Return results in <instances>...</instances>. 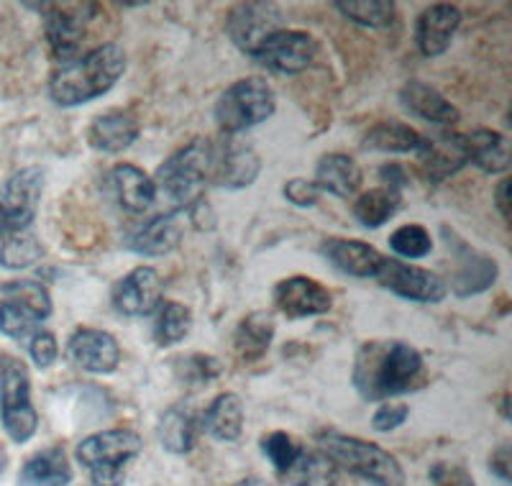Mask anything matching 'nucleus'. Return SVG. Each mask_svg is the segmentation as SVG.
Here are the masks:
<instances>
[{"mask_svg":"<svg viewBox=\"0 0 512 486\" xmlns=\"http://www.w3.org/2000/svg\"><path fill=\"white\" fill-rule=\"evenodd\" d=\"M390 249L402 259H423L433 251V236L420 223H408V226H400L392 233Z\"/></svg>","mask_w":512,"mask_h":486,"instance_id":"obj_39","label":"nucleus"},{"mask_svg":"<svg viewBox=\"0 0 512 486\" xmlns=\"http://www.w3.org/2000/svg\"><path fill=\"white\" fill-rule=\"evenodd\" d=\"M44 195V169L26 167L0 185V241L29 231Z\"/></svg>","mask_w":512,"mask_h":486,"instance_id":"obj_8","label":"nucleus"},{"mask_svg":"<svg viewBox=\"0 0 512 486\" xmlns=\"http://www.w3.org/2000/svg\"><path fill=\"white\" fill-rule=\"evenodd\" d=\"M318 54V44L308 31L282 29L264 41V47L251 59L262 64L264 70L274 75H300L313 64Z\"/></svg>","mask_w":512,"mask_h":486,"instance_id":"obj_14","label":"nucleus"},{"mask_svg":"<svg viewBox=\"0 0 512 486\" xmlns=\"http://www.w3.org/2000/svg\"><path fill=\"white\" fill-rule=\"evenodd\" d=\"M495 208L497 213L502 215V220H510V180L507 177H502L500 182H497V190H495Z\"/></svg>","mask_w":512,"mask_h":486,"instance_id":"obj_49","label":"nucleus"},{"mask_svg":"<svg viewBox=\"0 0 512 486\" xmlns=\"http://www.w3.org/2000/svg\"><path fill=\"white\" fill-rule=\"evenodd\" d=\"M98 11V6H49L44 13V31H47V44L49 52L57 62L70 64L77 59L85 34H88V26L93 21V16Z\"/></svg>","mask_w":512,"mask_h":486,"instance_id":"obj_11","label":"nucleus"},{"mask_svg":"<svg viewBox=\"0 0 512 486\" xmlns=\"http://www.w3.org/2000/svg\"><path fill=\"white\" fill-rule=\"evenodd\" d=\"M315 443L320 456L328 458L338 471H349L374 486H405V471L400 461L377 443L336 430L318 433Z\"/></svg>","mask_w":512,"mask_h":486,"instance_id":"obj_4","label":"nucleus"},{"mask_svg":"<svg viewBox=\"0 0 512 486\" xmlns=\"http://www.w3.org/2000/svg\"><path fill=\"white\" fill-rule=\"evenodd\" d=\"M139 433L128 428L100 430L82 438L75 448L77 463L90 474L93 486H123L128 463L141 453Z\"/></svg>","mask_w":512,"mask_h":486,"instance_id":"obj_5","label":"nucleus"},{"mask_svg":"<svg viewBox=\"0 0 512 486\" xmlns=\"http://www.w3.org/2000/svg\"><path fill=\"white\" fill-rule=\"evenodd\" d=\"M262 172V159L254 146L244 144L236 136H223L218 144H213L210 154V174L208 182L223 190H244L251 187Z\"/></svg>","mask_w":512,"mask_h":486,"instance_id":"obj_10","label":"nucleus"},{"mask_svg":"<svg viewBox=\"0 0 512 486\" xmlns=\"http://www.w3.org/2000/svg\"><path fill=\"white\" fill-rule=\"evenodd\" d=\"M139 118L131 110H105L90 123L88 144L100 154H123L139 141Z\"/></svg>","mask_w":512,"mask_h":486,"instance_id":"obj_21","label":"nucleus"},{"mask_svg":"<svg viewBox=\"0 0 512 486\" xmlns=\"http://www.w3.org/2000/svg\"><path fill=\"white\" fill-rule=\"evenodd\" d=\"M192 328V310L182 302H162L154 313V341L159 346H177Z\"/></svg>","mask_w":512,"mask_h":486,"instance_id":"obj_33","label":"nucleus"},{"mask_svg":"<svg viewBox=\"0 0 512 486\" xmlns=\"http://www.w3.org/2000/svg\"><path fill=\"white\" fill-rule=\"evenodd\" d=\"M198 417L195 412L187 410V407L175 405L162 412L157 425L159 443H162L164 451L175 453V456H185L195 448V440H198Z\"/></svg>","mask_w":512,"mask_h":486,"instance_id":"obj_28","label":"nucleus"},{"mask_svg":"<svg viewBox=\"0 0 512 486\" xmlns=\"http://www.w3.org/2000/svg\"><path fill=\"white\" fill-rule=\"evenodd\" d=\"M67 356L88 374H113L121 364V346L108 330L77 328L67 341Z\"/></svg>","mask_w":512,"mask_h":486,"instance_id":"obj_17","label":"nucleus"},{"mask_svg":"<svg viewBox=\"0 0 512 486\" xmlns=\"http://www.w3.org/2000/svg\"><path fill=\"white\" fill-rule=\"evenodd\" d=\"M175 371L185 384H210L223 374V364L208 353H192L187 359H177Z\"/></svg>","mask_w":512,"mask_h":486,"instance_id":"obj_41","label":"nucleus"},{"mask_svg":"<svg viewBox=\"0 0 512 486\" xmlns=\"http://www.w3.org/2000/svg\"><path fill=\"white\" fill-rule=\"evenodd\" d=\"M402 205V192L395 190V187L379 185L372 187V190L361 192L354 200V218L359 220V226L369 228H382L392 215L400 210Z\"/></svg>","mask_w":512,"mask_h":486,"instance_id":"obj_32","label":"nucleus"},{"mask_svg":"<svg viewBox=\"0 0 512 486\" xmlns=\"http://www.w3.org/2000/svg\"><path fill=\"white\" fill-rule=\"evenodd\" d=\"M274 315L267 310H254L239 323L233 333V348L244 361H259L274 341Z\"/></svg>","mask_w":512,"mask_h":486,"instance_id":"obj_29","label":"nucleus"},{"mask_svg":"<svg viewBox=\"0 0 512 486\" xmlns=\"http://www.w3.org/2000/svg\"><path fill=\"white\" fill-rule=\"evenodd\" d=\"M374 279L382 284L384 290H390L392 295L402 297V300L436 305V302L446 300L448 295L446 282L436 272L418 267V264H408L402 259H384L382 269Z\"/></svg>","mask_w":512,"mask_h":486,"instance_id":"obj_12","label":"nucleus"},{"mask_svg":"<svg viewBox=\"0 0 512 486\" xmlns=\"http://www.w3.org/2000/svg\"><path fill=\"white\" fill-rule=\"evenodd\" d=\"M72 481V463L62 446H52L31 456L21 469V486H67Z\"/></svg>","mask_w":512,"mask_h":486,"instance_id":"obj_27","label":"nucleus"},{"mask_svg":"<svg viewBox=\"0 0 512 486\" xmlns=\"http://www.w3.org/2000/svg\"><path fill=\"white\" fill-rule=\"evenodd\" d=\"M489 469H492L495 476H500L505 484L510 481V446H507V443H502V446L492 453V458H489Z\"/></svg>","mask_w":512,"mask_h":486,"instance_id":"obj_47","label":"nucleus"},{"mask_svg":"<svg viewBox=\"0 0 512 486\" xmlns=\"http://www.w3.org/2000/svg\"><path fill=\"white\" fill-rule=\"evenodd\" d=\"M41 323H44V320H41L31 307H26L24 302L8 300V297H3V302H0V333H3V336L24 343L34 336Z\"/></svg>","mask_w":512,"mask_h":486,"instance_id":"obj_37","label":"nucleus"},{"mask_svg":"<svg viewBox=\"0 0 512 486\" xmlns=\"http://www.w3.org/2000/svg\"><path fill=\"white\" fill-rule=\"evenodd\" d=\"M285 476L292 486H344L341 471L320 453L303 451Z\"/></svg>","mask_w":512,"mask_h":486,"instance_id":"obj_34","label":"nucleus"},{"mask_svg":"<svg viewBox=\"0 0 512 486\" xmlns=\"http://www.w3.org/2000/svg\"><path fill=\"white\" fill-rule=\"evenodd\" d=\"M400 103L408 113L428 123H436V126H451V123L459 121V108L451 100L443 98L436 87L425 85L420 80H410L402 85Z\"/></svg>","mask_w":512,"mask_h":486,"instance_id":"obj_25","label":"nucleus"},{"mask_svg":"<svg viewBox=\"0 0 512 486\" xmlns=\"http://www.w3.org/2000/svg\"><path fill=\"white\" fill-rule=\"evenodd\" d=\"M320 256L341 274H349V277L356 279H374L382 269L384 259H387V256L374 249L372 243L336 236L320 243Z\"/></svg>","mask_w":512,"mask_h":486,"instance_id":"obj_19","label":"nucleus"},{"mask_svg":"<svg viewBox=\"0 0 512 486\" xmlns=\"http://www.w3.org/2000/svg\"><path fill=\"white\" fill-rule=\"evenodd\" d=\"M274 305L282 315H287L290 320H303V318H315V315H326L333 307V295L328 287H323L320 282H315L313 277H297L282 279L272 292Z\"/></svg>","mask_w":512,"mask_h":486,"instance_id":"obj_18","label":"nucleus"},{"mask_svg":"<svg viewBox=\"0 0 512 486\" xmlns=\"http://www.w3.org/2000/svg\"><path fill=\"white\" fill-rule=\"evenodd\" d=\"M116 313L126 318H146L162 305V279L154 267H136L118 279L111 290Z\"/></svg>","mask_w":512,"mask_h":486,"instance_id":"obj_15","label":"nucleus"},{"mask_svg":"<svg viewBox=\"0 0 512 486\" xmlns=\"http://www.w3.org/2000/svg\"><path fill=\"white\" fill-rule=\"evenodd\" d=\"M336 8L364 29H387L397 16V6L390 0H336Z\"/></svg>","mask_w":512,"mask_h":486,"instance_id":"obj_35","label":"nucleus"},{"mask_svg":"<svg viewBox=\"0 0 512 486\" xmlns=\"http://www.w3.org/2000/svg\"><path fill=\"white\" fill-rule=\"evenodd\" d=\"M408 415L410 407L405 402H382L372 417V428L377 433H392V430H397L408 420Z\"/></svg>","mask_w":512,"mask_h":486,"instance_id":"obj_44","label":"nucleus"},{"mask_svg":"<svg viewBox=\"0 0 512 486\" xmlns=\"http://www.w3.org/2000/svg\"><path fill=\"white\" fill-rule=\"evenodd\" d=\"M182 228L172 213H159L123 238V246L139 256H167L180 246Z\"/></svg>","mask_w":512,"mask_h":486,"instance_id":"obj_22","label":"nucleus"},{"mask_svg":"<svg viewBox=\"0 0 512 486\" xmlns=\"http://www.w3.org/2000/svg\"><path fill=\"white\" fill-rule=\"evenodd\" d=\"M431 479L433 486H477L469 471L461 466H446V463H438L431 471Z\"/></svg>","mask_w":512,"mask_h":486,"instance_id":"obj_45","label":"nucleus"},{"mask_svg":"<svg viewBox=\"0 0 512 486\" xmlns=\"http://www.w3.org/2000/svg\"><path fill=\"white\" fill-rule=\"evenodd\" d=\"M423 353L405 341H367L356 351L351 384L361 400L384 402L423 384Z\"/></svg>","mask_w":512,"mask_h":486,"instance_id":"obj_1","label":"nucleus"},{"mask_svg":"<svg viewBox=\"0 0 512 486\" xmlns=\"http://www.w3.org/2000/svg\"><path fill=\"white\" fill-rule=\"evenodd\" d=\"M0 471H3V453H0Z\"/></svg>","mask_w":512,"mask_h":486,"instance_id":"obj_51","label":"nucleus"},{"mask_svg":"<svg viewBox=\"0 0 512 486\" xmlns=\"http://www.w3.org/2000/svg\"><path fill=\"white\" fill-rule=\"evenodd\" d=\"M187 215H190L192 226L198 228V231H210V228L216 226V213H213V208L205 203V197L192 205V208L187 210Z\"/></svg>","mask_w":512,"mask_h":486,"instance_id":"obj_46","label":"nucleus"},{"mask_svg":"<svg viewBox=\"0 0 512 486\" xmlns=\"http://www.w3.org/2000/svg\"><path fill=\"white\" fill-rule=\"evenodd\" d=\"M313 182L318 185L320 192H328V195L338 197V200H349V197L359 195L364 174H361L356 159L336 151V154L320 157V162L315 164Z\"/></svg>","mask_w":512,"mask_h":486,"instance_id":"obj_24","label":"nucleus"},{"mask_svg":"<svg viewBox=\"0 0 512 486\" xmlns=\"http://www.w3.org/2000/svg\"><path fill=\"white\" fill-rule=\"evenodd\" d=\"M210 154H213V141L192 139L159 164L152 180L157 197H162L172 215L182 210L187 213L198 200H203L210 174Z\"/></svg>","mask_w":512,"mask_h":486,"instance_id":"obj_3","label":"nucleus"},{"mask_svg":"<svg viewBox=\"0 0 512 486\" xmlns=\"http://www.w3.org/2000/svg\"><path fill=\"white\" fill-rule=\"evenodd\" d=\"M262 451L274 469L280 471V474H287L295 466L297 458H300L303 448H300V443L292 435L282 433V430H274V433L262 438Z\"/></svg>","mask_w":512,"mask_h":486,"instance_id":"obj_40","label":"nucleus"},{"mask_svg":"<svg viewBox=\"0 0 512 486\" xmlns=\"http://www.w3.org/2000/svg\"><path fill=\"white\" fill-rule=\"evenodd\" d=\"M41 254H44L41 241L31 233V228L13 233V236L3 238V243H0V267L11 269V272L29 269L41 259Z\"/></svg>","mask_w":512,"mask_h":486,"instance_id":"obj_36","label":"nucleus"},{"mask_svg":"<svg viewBox=\"0 0 512 486\" xmlns=\"http://www.w3.org/2000/svg\"><path fill=\"white\" fill-rule=\"evenodd\" d=\"M285 29V18L274 3H239L226 18L228 39L236 49L254 57L277 31Z\"/></svg>","mask_w":512,"mask_h":486,"instance_id":"obj_9","label":"nucleus"},{"mask_svg":"<svg viewBox=\"0 0 512 486\" xmlns=\"http://www.w3.org/2000/svg\"><path fill=\"white\" fill-rule=\"evenodd\" d=\"M29 353L39 369H49L59 356V343L57 338H54L52 330H44V328L36 330L34 336L29 338Z\"/></svg>","mask_w":512,"mask_h":486,"instance_id":"obj_42","label":"nucleus"},{"mask_svg":"<svg viewBox=\"0 0 512 486\" xmlns=\"http://www.w3.org/2000/svg\"><path fill=\"white\" fill-rule=\"evenodd\" d=\"M379 174H382V180L387 187H395V190L402 192V187L408 185V177H405V169L400 167V164H384L382 169H379Z\"/></svg>","mask_w":512,"mask_h":486,"instance_id":"obj_48","label":"nucleus"},{"mask_svg":"<svg viewBox=\"0 0 512 486\" xmlns=\"http://www.w3.org/2000/svg\"><path fill=\"white\" fill-rule=\"evenodd\" d=\"M277 110V95L264 77H244L228 85L216 100L213 116L223 136H239L269 121Z\"/></svg>","mask_w":512,"mask_h":486,"instance_id":"obj_6","label":"nucleus"},{"mask_svg":"<svg viewBox=\"0 0 512 486\" xmlns=\"http://www.w3.org/2000/svg\"><path fill=\"white\" fill-rule=\"evenodd\" d=\"M0 292H3V297H8V300L24 302V305L31 307L41 320H47L54 310L52 295H49L47 287L41 282H36V279H16V282L3 284Z\"/></svg>","mask_w":512,"mask_h":486,"instance_id":"obj_38","label":"nucleus"},{"mask_svg":"<svg viewBox=\"0 0 512 486\" xmlns=\"http://www.w3.org/2000/svg\"><path fill=\"white\" fill-rule=\"evenodd\" d=\"M0 423L13 443H26L39 428V412L31 402L29 369L13 356H0Z\"/></svg>","mask_w":512,"mask_h":486,"instance_id":"obj_7","label":"nucleus"},{"mask_svg":"<svg viewBox=\"0 0 512 486\" xmlns=\"http://www.w3.org/2000/svg\"><path fill=\"white\" fill-rule=\"evenodd\" d=\"M418 169L425 180L443 182L448 177L459 174L469 164V146H466L464 134H443L423 136L418 151Z\"/></svg>","mask_w":512,"mask_h":486,"instance_id":"obj_16","label":"nucleus"},{"mask_svg":"<svg viewBox=\"0 0 512 486\" xmlns=\"http://www.w3.org/2000/svg\"><path fill=\"white\" fill-rule=\"evenodd\" d=\"M200 428L221 443H233L244 433V402L236 392H221L203 412Z\"/></svg>","mask_w":512,"mask_h":486,"instance_id":"obj_26","label":"nucleus"},{"mask_svg":"<svg viewBox=\"0 0 512 486\" xmlns=\"http://www.w3.org/2000/svg\"><path fill=\"white\" fill-rule=\"evenodd\" d=\"M126 72V52L118 44H103L64 64L49 80V98L59 108H77L111 93Z\"/></svg>","mask_w":512,"mask_h":486,"instance_id":"obj_2","label":"nucleus"},{"mask_svg":"<svg viewBox=\"0 0 512 486\" xmlns=\"http://www.w3.org/2000/svg\"><path fill=\"white\" fill-rule=\"evenodd\" d=\"M448 249H454V269H451V284H446V290L454 292L456 297H474L487 292L492 284L500 277V267H497L495 256L484 254V251L474 249L461 238H446Z\"/></svg>","mask_w":512,"mask_h":486,"instance_id":"obj_13","label":"nucleus"},{"mask_svg":"<svg viewBox=\"0 0 512 486\" xmlns=\"http://www.w3.org/2000/svg\"><path fill=\"white\" fill-rule=\"evenodd\" d=\"M233 486H272V484H269L267 479H259V476H249V479L236 481V484H233Z\"/></svg>","mask_w":512,"mask_h":486,"instance_id":"obj_50","label":"nucleus"},{"mask_svg":"<svg viewBox=\"0 0 512 486\" xmlns=\"http://www.w3.org/2000/svg\"><path fill=\"white\" fill-rule=\"evenodd\" d=\"M282 195L295 208H313L320 200L318 185L313 180H308V177H292V180H287L285 187H282Z\"/></svg>","mask_w":512,"mask_h":486,"instance_id":"obj_43","label":"nucleus"},{"mask_svg":"<svg viewBox=\"0 0 512 486\" xmlns=\"http://www.w3.org/2000/svg\"><path fill=\"white\" fill-rule=\"evenodd\" d=\"M466 146H469V164H477L482 172L500 174L510 167V144L497 131L477 128L466 134Z\"/></svg>","mask_w":512,"mask_h":486,"instance_id":"obj_30","label":"nucleus"},{"mask_svg":"<svg viewBox=\"0 0 512 486\" xmlns=\"http://www.w3.org/2000/svg\"><path fill=\"white\" fill-rule=\"evenodd\" d=\"M461 26V8L451 3H433L415 21V44L423 57H441Z\"/></svg>","mask_w":512,"mask_h":486,"instance_id":"obj_20","label":"nucleus"},{"mask_svg":"<svg viewBox=\"0 0 512 486\" xmlns=\"http://www.w3.org/2000/svg\"><path fill=\"white\" fill-rule=\"evenodd\" d=\"M423 134H418L413 126L402 121H379L367 131L361 146L369 151H382V154H415Z\"/></svg>","mask_w":512,"mask_h":486,"instance_id":"obj_31","label":"nucleus"},{"mask_svg":"<svg viewBox=\"0 0 512 486\" xmlns=\"http://www.w3.org/2000/svg\"><path fill=\"white\" fill-rule=\"evenodd\" d=\"M108 180H111V190L116 195L118 205L123 210L134 215H144L146 210L157 203V187L154 180L136 164H116V167L108 172Z\"/></svg>","mask_w":512,"mask_h":486,"instance_id":"obj_23","label":"nucleus"}]
</instances>
